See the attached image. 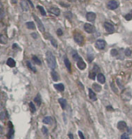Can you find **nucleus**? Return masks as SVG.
I'll list each match as a JSON object with an SVG mask.
<instances>
[{"label":"nucleus","mask_w":132,"mask_h":139,"mask_svg":"<svg viewBox=\"0 0 132 139\" xmlns=\"http://www.w3.org/2000/svg\"><path fill=\"white\" fill-rule=\"evenodd\" d=\"M46 59H47V62L48 66L50 67L52 70H54L57 67V62H56V59L54 55L53 54V53L50 51H47L46 53Z\"/></svg>","instance_id":"obj_1"},{"label":"nucleus","mask_w":132,"mask_h":139,"mask_svg":"<svg viewBox=\"0 0 132 139\" xmlns=\"http://www.w3.org/2000/svg\"><path fill=\"white\" fill-rule=\"evenodd\" d=\"M74 40L79 45H82L84 43V37L81 34L79 33H75L74 34Z\"/></svg>","instance_id":"obj_2"},{"label":"nucleus","mask_w":132,"mask_h":139,"mask_svg":"<svg viewBox=\"0 0 132 139\" xmlns=\"http://www.w3.org/2000/svg\"><path fill=\"white\" fill-rule=\"evenodd\" d=\"M33 16H34L35 21H36V23H37V25L38 26V29L40 30V31L42 32V33H44L45 31V29H44V24H43V23L41 22V20L34 14L33 15Z\"/></svg>","instance_id":"obj_3"},{"label":"nucleus","mask_w":132,"mask_h":139,"mask_svg":"<svg viewBox=\"0 0 132 139\" xmlns=\"http://www.w3.org/2000/svg\"><path fill=\"white\" fill-rule=\"evenodd\" d=\"M121 97L124 101L130 100L131 98V89H127L125 91H124L123 93H122V95H121Z\"/></svg>","instance_id":"obj_4"},{"label":"nucleus","mask_w":132,"mask_h":139,"mask_svg":"<svg viewBox=\"0 0 132 139\" xmlns=\"http://www.w3.org/2000/svg\"><path fill=\"white\" fill-rule=\"evenodd\" d=\"M119 6V3L115 1V0H110V2L107 3V8L109 9H111V10H114V9H117Z\"/></svg>","instance_id":"obj_5"},{"label":"nucleus","mask_w":132,"mask_h":139,"mask_svg":"<svg viewBox=\"0 0 132 139\" xmlns=\"http://www.w3.org/2000/svg\"><path fill=\"white\" fill-rule=\"evenodd\" d=\"M106 41H103L102 39H99L96 42V47L99 50H103V49L106 48Z\"/></svg>","instance_id":"obj_6"},{"label":"nucleus","mask_w":132,"mask_h":139,"mask_svg":"<svg viewBox=\"0 0 132 139\" xmlns=\"http://www.w3.org/2000/svg\"><path fill=\"white\" fill-rule=\"evenodd\" d=\"M104 27L106 29V30H107L108 33H110V34H112V33L114 32V27L113 24H110V23L108 22H105L104 23Z\"/></svg>","instance_id":"obj_7"},{"label":"nucleus","mask_w":132,"mask_h":139,"mask_svg":"<svg viewBox=\"0 0 132 139\" xmlns=\"http://www.w3.org/2000/svg\"><path fill=\"white\" fill-rule=\"evenodd\" d=\"M84 30H85V32L88 33V34H92V33L94 32L95 28H94V26L90 24H85L84 26Z\"/></svg>","instance_id":"obj_8"},{"label":"nucleus","mask_w":132,"mask_h":139,"mask_svg":"<svg viewBox=\"0 0 132 139\" xmlns=\"http://www.w3.org/2000/svg\"><path fill=\"white\" fill-rule=\"evenodd\" d=\"M96 13H94V12H89L86 13V19H87L88 21L93 22L96 19Z\"/></svg>","instance_id":"obj_9"},{"label":"nucleus","mask_w":132,"mask_h":139,"mask_svg":"<svg viewBox=\"0 0 132 139\" xmlns=\"http://www.w3.org/2000/svg\"><path fill=\"white\" fill-rule=\"evenodd\" d=\"M9 130L8 132V138L9 139H13V135H14V129H13V126L12 122H9Z\"/></svg>","instance_id":"obj_10"},{"label":"nucleus","mask_w":132,"mask_h":139,"mask_svg":"<svg viewBox=\"0 0 132 139\" xmlns=\"http://www.w3.org/2000/svg\"><path fill=\"white\" fill-rule=\"evenodd\" d=\"M77 66L78 67L79 69H81V70H84V69L86 68V65H85L84 61L82 60V58L80 59V60H78L77 61Z\"/></svg>","instance_id":"obj_11"},{"label":"nucleus","mask_w":132,"mask_h":139,"mask_svg":"<svg viewBox=\"0 0 132 139\" xmlns=\"http://www.w3.org/2000/svg\"><path fill=\"white\" fill-rule=\"evenodd\" d=\"M127 127V124L125 123L124 121H120V122H118V124H117V128H118L120 131H124Z\"/></svg>","instance_id":"obj_12"},{"label":"nucleus","mask_w":132,"mask_h":139,"mask_svg":"<svg viewBox=\"0 0 132 139\" xmlns=\"http://www.w3.org/2000/svg\"><path fill=\"white\" fill-rule=\"evenodd\" d=\"M89 97H90V100L92 101H96L97 100L96 96L94 91H92L91 89H89Z\"/></svg>","instance_id":"obj_13"},{"label":"nucleus","mask_w":132,"mask_h":139,"mask_svg":"<svg viewBox=\"0 0 132 139\" xmlns=\"http://www.w3.org/2000/svg\"><path fill=\"white\" fill-rule=\"evenodd\" d=\"M97 80L98 82H100L101 84H104L106 82V79H105V76L103 75V74L99 73L97 75Z\"/></svg>","instance_id":"obj_14"},{"label":"nucleus","mask_w":132,"mask_h":139,"mask_svg":"<svg viewBox=\"0 0 132 139\" xmlns=\"http://www.w3.org/2000/svg\"><path fill=\"white\" fill-rule=\"evenodd\" d=\"M49 11L51 13H53L55 16H59L60 15V9L57 7H51V9H49Z\"/></svg>","instance_id":"obj_15"},{"label":"nucleus","mask_w":132,"mask_h":139,"mask_svg":"<svg viewBox=\"0 0 132 139\" xmlns=\"http://www.w3.org/2000/svg\"><path fill=\"white\" fill-rule=\"evenodd\" d=\"M58 102H59V103L61 104V108L63 109V110H65L66 107H67V101H66L65 99L61 98V99H59L58 100Z\"/></svg>","instance_id":"obj_16"},{"label":"nucleus","mask_w":132,"mask_h":139,"mask_svg":"<svg viewBox=\"0 0 132 139\" xmlns=\"http://www.w3.org/2000/svg\"><path fill=\"white\" fill-rule=\"evenodd\" d=\"M54 87L57 89L58 91L59 92H62V91H64V89H65V86H64V85L63 84H61V83H58V84H54Z\"/></svg>","instance_id":"obj_17"},{"label":"nucleus","mask_w":132,"mask_h":139,"mask_svg":"<svg viewBox=\"0 0 132 139\" xmlns=\"http://www.w3.org/2000/svg\"><path fill=\"white\" fill-rule=\"evenodd\" d=\"M34 102L37 103V105L38 106V107H40V106L41 105V97L39 93L36 96V97L34 98Z\"/></svg>","instance_id":"obj_18"},{"label":"nucleus","mask_w":132,"mask_h":139,"mask_svg":"<svg viewBox=\"0 0 132 139\" xmlns=\"http://www.w3.org/2000/svg\"><path fill=\"white\" fill-rule=\"evenodd\" d=\"M6 63H7V65L9 66L10 68H13V67H15L16 66V61L13 60L12 58H9Z\"/></svg>","instance_id":"obj_19"},{"label":"nucleus","mask_w":132,"mask_h":139,"mask_svg":"<svg viewBox=\"0 0 132 139\" xmlns=\"http://www.w3.org/2000/svg\"><path fill=\"white\" fill-rule=\"evenodd\" d=\"M51 77H52L53 80H54V82H57L58 80V79H59L58 73L54 70H52V72H51Z\"/></svg>","instance_id":"obj_20"},{"label":"nucleus","mask_w":132,"mask_h":139,"mask_svg":"<svg viewBox=\"0 0 132 139\" xmlns=\"http://www.w3.org/2000/svg\"><path fill=\"white\" fill-rule=\"evenodd\" d=\"M43 123L45 124H51L52 123V118L51 117H45L43 120Z\"/></svg>","instance_id":"obj_21"},{"label":"nucleus","mask_w":132,"mask_h":139,"mask_svg":"<svg viewBox=\"0 0 132 139\" xmlns=\"http://www.w3.org/2000/svg\"><path fill=\"white\" fill-rule=\"evenodd\" d=\"M26 27H27L28 29H30V30H34L35 27H36L34 22H27L26 24Z\"/></svg>","instance_id":"obj_22"},{"label":"nucleus","mask_w":132,"mask_h":139,"mask_svg":"<svg viewBox=\"0 0 132 139\" xmlns=\"http://www.w3.org/2000/svg\"><path fill=\"white\" fill-rule=\"evenodd\" d=\"M64 62H65V65L66 66V68H67V69L68 70V72H71V63L70 61H69V60L68 58H65L64 60Z\"/></svg>","instance_id":"obj_23"},{"label":"nucleus","mask_w":132,"mask_h":139,"mask_svg":"<svg viewBox=\"0 0 132 139\" xmlns=\"http://www.w3.org/2000/svg\"><path fill=\"white\" fill-rule=\"evenodd\" d=\"M92 88H93L94 90L96 91V92H100L101 89H102V87L99 84H97V83H93V84H92Z\"/></svg>","instance_id":"obj_24"},{"label":"nucleus","mask_w":132,"mask_h":139,"mask_svg":"<svg viewBox=\"0 0 132 139\" xmlns=\"http://www.w3.org/2000/svg\"><path fill=\"white\" fill-rule=\"evenodd\" d=\"M21 6H22V9L25 11H27L29 8H28V4L26 3L24 0H22L21 1Z\"/></svg>","instance_id":"obj_25"},{"label":"nucleus","mask_w":132,"mask_h":139,"mask_svg":"<svg viewBox=\"0 0 132 139\" xmlns=\"http://www.w3.org/2000/svg\"><path fill=\"white\" fill-rule=\"evenodd\" d=\"M32 59H33V61H34V62L35 64H37V65H41V60H40V59L38 58V57H37V56H33Z\"/></svg>","instance_id":"obj_26"},{"label":"nucleus","mask_w":132,"mask_h":139,"mask_svg":"<svg viewBox=\"0 0 132 139\" xmlns=\"http://www.w3.org/2000/svg\"><path fill=\"white\" fill-rule=\"evenodd\" d=\"M29 106H30V109L31 113H32V114H34L35 112H36V107H35L34 104L32 102H30V103H29Z\"/></svg>","instance_id":"obj_27"},{"label":"nucleus","mask_w":132,"mask_h":139,"mask_svg":"<svg viewBox=\"0 0 132 139\" xmlns=\"http://www.w3.org/2000/svg\"><path fill=\"white\" fill-rule=\"evenodd\" d=\"M26 65H27L28 68H29L30 69L31 71H33L34 72H37V70H36V68L34 67V66H33V65H32L30 61H26Z\"/></svg>","instance_id":"obj_28"},{"label":"nucleus","mask_w":132,"mask_h":139,"mask_svg":"<svg viewBox=\"0 0 132 139\" xmlns=\"http://www.w3.org/2000/svg\"><path fill=\"white\" fill-rule=\"evenodd\" d=\"M6 42H7L6 38L2 34H0V44H6Z\"/></svg>","instance_id":"obj_29"},{"label":"nucleus","mask_w":132,"mask_h":139,"mask_svg":"<svg viewBox=\"0 0 132 139\" xmlns=\"http://www.w3.org/2000/svg\"><path fill=\"white\" fill-rule=\"evenodd\" d=\"M5 16V12H4V9H3L2 5L0 4V19H2Z\"/></svg>","instance_id":"obj_30"},{"label":"nucleus","mask_w":132,"mask_h":139,"mask_svg":"<svg viewBox=\"0 0 132 139\" xmlns=\"http://www.w3.org/2000/svg\"><path fill=\"white\" fill-rule=\"evenodd\" d=\"M72 57H73V59H74V60H75V61H78V60H80V59H81V57L78 54V53H77V52L74 53L73 55H72Z\"/></svg>","instance_id":"obj_31"},{"label":"nucleus","mask_w":132,"mask_h":139,"mask_svg":"<svg viewBox=\"0 0 132 139\" xmlns=\"http://www.w3.org/2000/svg\"><path fill=\"white\" fill-rule=\"evenodd\" d=\"M51 44L53 45V47L54 48H58V43H57V41H55V39H54L53 37H51Z\"/></svg>","instance_id":"obj_32"},{"label":"nucleus","mask_w":132,"mask_h":139,"mask_svg":"<svg viewBox=\"0 0 132 139\" xmlns=\"http://www.w3.org/2000/svg\"><path fill=\"white\" fill-rule=\"evenodd\" d=\"M37 9L40 10V12H41V13L43 15V16H45L46 15V12L44 10V9L41 6H37Z\"/></svg>","instance_id":"obj_33"},{"label":"nucleus","mask_w":132,"mask_h":139,"mask_svg":"<svg viewBox=\"0 0 132 139\" xmlns=\"http://www.w3.org/2000/svg\"><path fill=\"white\" fill-rule=\"evenodd\" d=\"M125 19H126L127 20H131L132 19V11L129 13H127V14L125 16Z\"/></svg>","instance_id":"obj_34"},{"label":"nucleus","mask_w":132,"mask_h":139,"mask_svg":"<svg viewBox=\"0 0 132 139\" xmlns=\"http://www.w3.org/2000/svg\"><path fill=\"white\" fill-rule=\"evenodd\" d=\"M110 54H111V55H113V56H117L118 51H117L116 49H112L111 51H110Z\"/></svg>","instance_id":"obj_35"},{"label":"nucleus","mask_w":132,"mask_h":139,"mask_svg":"<svg viewBox=\"0 0 132 139\" xmlns=\"http://www.w3.org/2000/svg\"><path fill=\"white\" fill-rule=\"evenodd\" d=\"M90 78L91 79H92V80H95V79H96V72L94 71L90 73Z\"/></svg>","instance_id":"obj_36"},{"label":"nucleus","mask_w":132,"mask_h":139,"mask_svg":"<svg viewBox=\"0 0 132 139\" xmlns=\"http://www.w3.org/2000/svg\"><path fill=\"white\" fill-rule=\"evenodd\" d=\"M125 55L126 56H130V55H131V53H132V51H131V49H129V48H127V49H126L125 50Z\"/></svg>","instance_id":"obj_37"},{"label":"nucleus","mask_w":132,"mask_h":139,"mask_svg":"<svg viewBox=\"0 0 132 139\" xmlns=\"http://www.w3.org/2000/svg\"><path fill=\"white\" fill-rule=\"evenodd\" d=\"M41 130H42V133L43 134H48V128L47 127H42V129H41Z\"/></svg>","instance_id":"obj_38"},{"label":"nucleus","mask_w":132,"mask_h":139,"mask_svg":"<svg viewBox=\"0 0 132 139\" xmlns=\"http://www.w3.org/2000/svg\"><path fill=\"white\" fill-rule=\"evenodd\" d=\"M120 139H130V138H129V136H128V134L127 133H124L123 134L121 135Z\"/></svg>","instance_id":"obj_39"},{"label":"nucleus","mask_w":132,"mask_h":139,"mask_svg":"<svg viewBox=\"0 0 132 139\" xmlns=\"http://www.w3.org/2000/svg\"><path fill=\"white\" fill-rule=\"evenodd\" d=\"M6 117L5 112H0V120H4Z\"/></svg>","instance_id":"obj_40"},{"label":"nucleus","mask_w":132,"mask_h":139,"mask_svg":"<svg viewBox=\"0 0 132 139\" xmlns=\"http://www.w3.org/2000/svg\"><path fill=\"white\" fill-rule=\"evenodd\" d=\"M93 58H94V56L92 55V54H88V58H87V59H88V61H90V62H91L92 60H93Z\"/></svg>","instance_id":"obj_41"},{"label":"nucleus","mask_w":132,"mask_h":139,"mask_svg":"<svg viewBox=\"0 0 132 139\" xmlns=\"http://www.w3.org/2000/svg\"><path fill=\"white\" fill-rule=\"evenodd\" d=\"M78 136L80 137V139H85V137H84V134H82V132L80 131H78Z\"/></svg>","instance_id":"obj_42"},{"label":"nucleus","mask_w":132,"mask_h":139,"mask_svg":"<svg viewBox=\"0 0 132 139\" xmlns=\"http://www.w3.org/2000/svg\"><path fill=\"white\" fill-rule=\"evenodd\" d=\"M57 34H58V36H61L62 34H63V32H62V30L61 29H58L57 30Z\"/></svg>","instance_id":"obj_43"},{"label":"nucleus","mask_w":132,"mask_h":139,"mask_svg":"<svg viewBox=\"0 0 132 139\" xmlns=\"http://www.w3.org/2000/svg\"><path fill=\"white\" fill-rule=\"evenodd\" d=\"M110 85H111V87H112V89H114V91L115 92H117V89H115V86H114V83H111Z\"/></svg>","instance_id":"obj_44"},{"label":"nucleus","mask_w":132,"mask_h":139,"mask_svg":"<svg viewBox=\"0 0 132 139\" xmlns=\"http://www.w3.org/2000/svg\"><path fill=\"white\" fill-rule=\"evenodd\" d=\"M93 69H95V72H98L99 71V67H98V66L97 65H95L94 66V68H93Z\"/></svg>","instance_id":"obj_45"},{"label":"nucleus","mask_w":132,"mask_h":139,"mask_svg":"<svg viewBox=\"0 0 132 139\" xmlns=\"http://www.w3.org/2000/svg\"><path fill=\"white\" fill-rule=\"evenodd\" d=\"M107 110H114V108L111 107V106H108V107H107Z\"/></svg>","instance_id":"obj_46"},{"label":"nucleus","mask_w":132,"mask_h":139,"mask_svg":"<svg viewBox=\"0 0 132 139\" xmlns=\"http://www.w3.org/2000/svg\"><path fill=\"white\" fill-rule=\"evenodd\" d=\"M68 138H70V139H74V136H73V134H68Z\"/></svg>","instance_id":"obj_47"},{"label":"nucleus","mask_w":132,"mask_h":139,"mask_svg":"<svg viewBox=\"0 0 132 139\" xmlns=\"http://www.w3.org/2000/svg\"><path fill=\"white\" fill-rule=\"evenodd\" d=\"M2 131H3V127L1 126V125H0V134H2Z\"/></svg>","instance_id":"obj_48"},{"label":"nucleus","mask_w":132,"mask_h":139,"mask_svg":"<svg viewBox=\"0 0 132 139\" xmlns=\"http://www.w3.org/2000/svg\"><path fill=\"white\" fill-rule=\"evenodd\" d=\"M32 36H33V37H34V39L37 38V35H36L35 34H32Z\"/></svg>","instance_id":"obj_49"},{"label":"nucleus","mask_w":132,"mask_h":139,"mask_svg":"<svg viewBox=\"0 0 132 139\" xmlns=\"http://www.w3.org/2000/svg\"><path fill=\"white\" fill-rule=\"evenodd\" d=\"M69 1H73V0H69Z\"/></svg>","instance_id":"obj_50"}]
</instances>
